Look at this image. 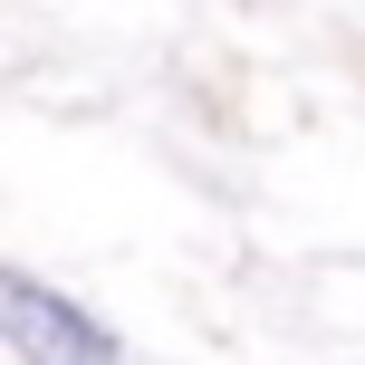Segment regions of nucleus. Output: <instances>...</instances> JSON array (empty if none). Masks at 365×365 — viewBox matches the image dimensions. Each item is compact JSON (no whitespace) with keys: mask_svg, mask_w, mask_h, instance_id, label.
I'll use <instances>...</instances> for the list:
<instances>
[{"mask_svg":"<svg viewBox=\"0 0 365 365\" xmlns=\"http://www.w3.org/2000/svg\"><path fill=\"white\" fill-rule=\"evenodd\" d=\"M0 336L19 346V365H115V336L29 269H0Z\"/></svg>","mask_w":365,"mask_h":365,"instance_id":"f257e3e1","label":"nucleus"}]
</instances>
